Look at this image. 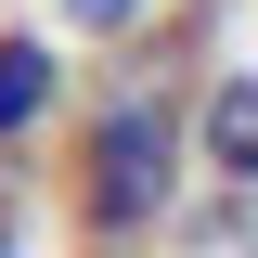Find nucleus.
<instances>
[{"mask_svg":"<svg viewBox=\"0 0 258 258\" xmlns=\"http://www.w3.org/2000/svg\"><path fill=\"white\" fill-rule=\"evenodd\" d=\"M181 78L142 64L91 129H78V258H129L142 232L168 220V194H181Z\"/></svg>","mask_w":258,"mask_h":258,"instance_id":"1","label":"nucleus"},{"mask_svg":"<svg viewBox=\"0 0 258 258\" xmlns=\"http://www.w3.org/2000/svg\"><path fill=\"white\" fill-rule=\"evenodd\" d=\"M181 129H207V181L258 194V78H207V103H181Z\"/></svg>","mask_w":258,"mask_h":258,"instance_id":"2","label":"nucleus"},{"mask_svg":"<svg viewBox=\"0 0 258 258\" xmlns=\"http://www.w3.org/2000/svg\"><path fill=\"white\" fill-rule=\"evenodd\" d=\"M52 116V39L39 26H0V142H26Z\"/></svg>","mask_w":258,"mask_h":258,"instance_id":"3","label":"nucleus"},{"mask_svg":"<svg viewBox=\"0 0 258 258\" xmlns=\"http://www.w3.org/2000/svg\"><path fill=\"white\" fill-rule=\"evenodd\" d=\"M64 26H78V39H129V26H142V0H64Z\"/></svg>","mask_w":258,"mask_h":258,"instance_id":"4","label":"nucleus"},{"mask_svg":"<svg viewBox=\"0 0 258 258\" xmlns=\"http://www.w3.org/2000/svg\"><path fill=\"white\" fill-rule=\"evenodd\" d=\"M13 245H26V220H13V194H0V258H13Z\"/></svg>","mask_w":258,"mask_h":258,"instance_id":"5","label":"nucleus"}]
</instances>
